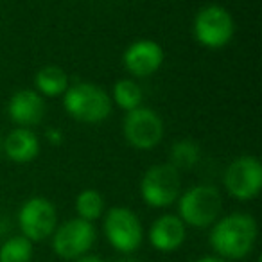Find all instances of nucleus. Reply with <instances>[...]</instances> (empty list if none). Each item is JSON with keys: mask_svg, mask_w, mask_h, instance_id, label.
Returning a JSON list of instances; mask_svg holds the SVG:
<instances>
[{"mask_svg": "<svg viewBox=\"0 0 262 262\" xmlns=\"http://www.w3.org/2000/svg\"><path fill=\"white\" fill-rule=\"evenodd\" d=\"M258 237V226L253 215L233 212L217 219L210 230V246L225 260H243L251 253Z\"/></svg>", "mask_w": 262, "mask_h": 262, "instance_id": "obj_1", "label": "nucleus"}, {"mask_svg": "<svg viewBox=\"0 0 262 262\" xmlns=\"http://www.w3.org/2000/svg\"><path fill=\"white\" fill-rule=\"evenodd\" d=\"M63 108L77 122L99 124L112 113V99L99 84L79 81L69 84L63 94Z\"/></svg>", "mask_w": 262, "mask_h": 262, "instance_id": "obj_2", "label": "nucleus"}, {"mask_svg": "<svg viewBox=\"0 0 262 262\" xmlns=\"http://www.w3.org/2000/svg\"><path fill=\"white\" fill-rule=\"evenodd\" d=\"M223 210V200L214 185L200 183L190 187L178 198V217L185 226L207 228L219 219Z\"/></svg>", "mask_w": 262, "mask_h": 262, "instance_id": "obj_3", "label": "nucleus"}, {"mask_svg": "<svg viewBox=\"0 0 262 262\" xmlns=\"http://www.w3.org/2000/svg\"><path fill=\"white\" fill-rule=\"evenodd\" d=\"M192 33L201 47L219 51L232 41L235 34V22L228 9L217 4H210L196 13L192 22Z\"/></svg>", "mask_w": 262, "mask_h": 262, "instance_id": "obj_4", "label": "nucleus"}, {"mask_svg": "<svg viewBox=\"0 0 262 262\" xmlns=\"http://www.w3.org/2000/svg\"><path fill=\"white\" fill-rule=\"evenodd\" d=\"M182 194L180 171L171 164L153 165L140 180V198L151 208H167Z\"/></svg>", "mask_w": 262, "mask_h": 262, "instance_id": "obj_5", "label": "nucleus"}, {"mask_svg": "<svg viewBox=\"0 0 262 262\" xmlns=\"http://www.w3.org/2000/svg\"><path fill=\"white\" fill-rule=\"evenodd\" d=\"M104 235L110 246L120 253H133L144 241V228L139 215L126 207H113L104 215Z\"/></svg>", "mask_w": 262, "mask_h": 262, "instance_id": "obj_6", "label": "nucleus"}, {"mask_svg": "<svg viewBox=\"0 0 262 262\" xmlns=\"http://www.w3.org/2000/svg\"><path fill=\"white\" fill-rule=\"evenodd\" d=\"M223 185L230 198L237 201H250L260 194L262 165L253 155H243L230 162L223 176Z\"/></svg>", "mask_w": 262, "mask_h": 262, "instance_id": "obj_7", "label": "nucleus"}, {"mask_svg": "<svg viewBox=\"0 0 262 262\" xmlns=\"http://www.w3.org/2000/svg\"><path fill=\"white\" fill-rule=\"evenodd\" d=\"M164 120L151 108H135L126 112L122 124L124 139L139 151H151L164 139Z\"/></svg>", "mask_w": 262, "mask_h": 262, "instance_id": "obj_8", "label": "nucleus"}, {"mask_svg": "<svg viewBox=\"0 0 262 262\" xmlns=\"http://www.w3.org/2000/svg\"><path fill=\"white\" fill-rule=\"evenodd\" d=\"M94 225L81 217L65 221L61 226H56L52 233V250L63 260H76L86 255L95 243Z\"/></svg>", "mask_w": 262, "mask_h": 262, "instance_id": "obj_9", "label": "nucleus"}, {"mask_svg": "<svg viewBox=\"0 0 262 262\" xmlns=\"http://www.w3.org/2000/svg\"><path fill=\"white\" fill-rule=\"evenodd\" d=\"M18 226L31 243H40L51 237L58 226V212L51 200L34 196L24 201L18 210Z\"/></svg>", "mask_w": 262, "mask_h": 262, "instance_id": "obj_10", "label": "nucleus"}, {"mask_svg": "<svg viewBox=\"0 0 262 262\" xmlns=\"http://www.w3.org/2000/svg\"><path fill=\"white\" fill-rule=\"evenodd\" d=\"M165 52L162 45L155 40H137L127 45L124 51V69L135 77L153 76L164 65Z\"/></svg>", "mask_w": 262, "mask_h": 262, "instance_id": "obj_11", "label": "nucleus"}, {"mask_svg": "<svg viewBox=\"0 0 262 262\" xmlns=\"http://www.w3.org/2000/svg\"><path fill=\"white\" fill-rule=\"evenodd\" d=\"M149 244L157 251L171 253L182 248L187 237V226L176 214H164L151 225L149 228Z\"/></svg>", "mask_w": 262, "mask_h": 262, "instance_id": "obj_12", "label": "nucleus"}, {"mask_svg": "<svg viewBox=\"0 0 262 262\" xmlns=\"http://www.w3.org/2000/svg\"><path fill=\"white\" fill-rule=\"evenodd\" d=\"M8 115L18 127H31L41 122L45 115V101L36 90L24 88L11 95Z\"/></svg>", "mask_w": 262, "mask_h": 262, "instance_id": "obj_13", "label": "nucleus"}, {"mask_svg": "<svg viewBox=\"0 0 262 262\" xmlns=\"http://www.w3.org/2000/svg\"><path fill=\"white\" fill-rule=\"evenodd\" d=\"M2 149L15 164H29L40 155V139L29 127H16L2 140Z\"/></svg>", "mask_w": 262, "mask_h": 262, "instance_id": "obj_14", "label": "nucleus"}, {"mask_svg": "<svg viewBox=\"0 0 262 262\" xmlns=\"http://www.w3.org/2000/svg\"><path fill=\"white\" fill-rule=\"evenodd\" d=\"M34 88L41 97H59L69 88V76L61 67H41L34 76Z\"/></svg>", "mask_w": 262, "mask_h": 262, "instance_id": "obj_15", "label": "nucleus"}, {"mask_svg": "<svg viewBox=\"0 0 262 262\" xmlns=\"http://www.w3.org/2000/svg\"><path fill=\"white\" fill-rule=\"evenodd\" d=\"M112 102H115L120 110L131 112L140 108L144 101V92L133 79H120L112 88Z\"/></svg>", "mask_w": 262, "mask_h": 262, "instance_id": "obj_16", "label": "nucleus"}, {"mask_svg": "<svg viewBox=\"0 0 262 262\" xmlns=\"http://www.w3.org/2000/svg\"><path fill=\"white\" fill-rule=\"evenodd\" d=\"M74 207H76L77 217L84 219V221L94 223V221H97L99 217H102L106 201H104V196H102L99 190L84 189L76 196V203H74Z\"/></svg>", "mask_w": 262, "mask_h": 262, "instance_id": "obj_17", "label": "nucleus"}, {"mask_svg": "<svg viewBox=\"0 0 262 262\" xmlns=\"http://www.w3.org/2000/svg\"><path fill=\"white\" fill-rule=\"evenodd\" d=\"M33 243L24 235H13L0 246V262H31Z\"/></svg>", "mask_w": 262, "mask_h": 262, "instance_id": "obj_18", "label": "nucleus"}, {"mask_svg": "<svg viewBox=\"0 0 262 262\" xmlns=\"http://www.w3.org/2000/svg\"><path fill=\"white\" fill-rule=\"evenodd\" d=\"M201 149L194 140L183 139L172 144L171 147V165L176 169H190L200 162Z\"/></svg>", "mask_w": 262, "mask_h": 262, "instance_id": "obj_19", "label": "nucleus"}, {"mask_svg": "<svg viewBox=\"0 0 262 262\" xmlns=\"http://www.w3.org/2000/svg\"><path fill=\"white\" fill-rule=\"evenodd\" d=\"M47 140L51 146H59V144L63 142V133L61 129H58V127H49L47 129Z\"/></svg>", "mask_w": 262, "mask_h": 262, "instance_id": "obj_20", "label": "nucleus"}, {"mask_svg": "<svg viewBox=\"0 0 262 262\" xmlns=\"http://www.w3.org/2000/svg\"><path fill=\"white\" fill-rule=\"evenodd\" d=\"M194 262H228V260H225V258L217 257V255H205V257L196 258Z\"/></svg>", "mask_w": 262, "mask_h": 262, "instance_id": "obj_21", "label": "nucleus"}, {"mask_svg": "<svg viewBox=\"0 0 262 262\" xmlns=\"http://www.w3.org/2000/svg\"><path fill=\"white\" fill-rule=\"evenodd\" d=\"M76 262H104L102 258H99V257H95V255H83V257H79V258H76Z\"/></svg>", "mask_w": 262, "mask_h": 262, "instance_id": "obj_22", "label": "nucleus"}, {"mask_svg": "<svg viewBox=\"0 0 262 262\" xmlns=\"http://www.w3.org/2000/svg\"><path fill=\"white\" fill-rule=\"evenodd\" d=\"M0 151H2V135H0Z\"/></svg>", "mask_w": 262, "mask_h": 262, "instance_id": "obj_23", "label": "nucleus"}]
</instances>
